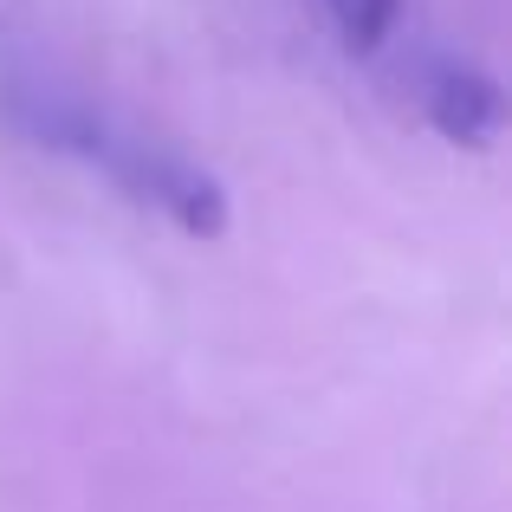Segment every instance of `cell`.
Here are the masks:
<instances>
[{"label":"cell","instance_id":"7a4b0ae2","mask_svg":"<svg viewBox=\"0 0 512 512\" xmlns=\"http://www.w3.org/2000/svg\"><path fill=\"white\" fill-rule=\"evenodd\" d=\"M325 13H331V26H338L344 52H357V59L383 52L402 26V0H325Z\"/></svg>","mask_w":512,"mask_h":512},{"label":"cell","instance_id":"6da1fadb","mask_svg":"<svg viewBox=\"0 0 512 512\" xmlns=\"http://www.w3.org/2000/svg\"><path fill=\"white\" fill-rule=\"evenodd\" d=\"M415 104H422L428 130L461 150H493L506 137V91L493 72L461 59H428L422 78H415Z\"/></svg>","mask_w":512,"mask_h":512}]
</instances>
